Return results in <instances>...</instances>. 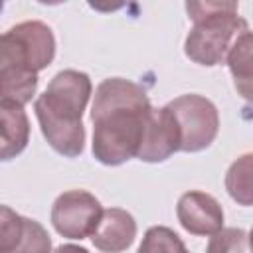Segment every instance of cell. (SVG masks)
I'll return each instance as SVG.
<instances>
[{
	"mask_svg": "<svg viewBox=\"0 0 253 253\" xmlns=\"http://www.w3.org/2000/svg\"><path fill=\"white\" fill-rule=\"evenodd\" d=\"M237 95L253 103V32H243L231 45L225 59Z\"/></svg>",
	"mask_w": 253,
	"mask_h": 253,
	"instance_id": "cell-12",
	"label": "cell"
},
{
	"mask_svg": "<svg viewBox=\"0 0 253 253\" xmlns=\"http://www.w3.org/2000/svg\"><path fill=\"white\" fill-rule=\"evenodd\" d=\"M93 93L85 71L61 69L38 95L34 111L47 144L65 158H77L85 148L83 111Z\"/></svg>",
	"mask_w": 253,
	"mask_h": 253,
	"instance_id": "cell-2",
	"label": "cell"
},
{
	"mask_svg": "<svg viewBox=\"0 0 253 253\" xmlns=\"http://www.w3.org/2000/svg\"><path fill=\"white\" fill-rule=\"evenodd\" d=\"M101 215V202L87 190H67L51 206V225L67 239L91 237Z\"/></svg>",
	"mask_w": 253,
	"mask_h": 253,
	"instance_id": "cell-6",
	"label": "cell"
},
{
	"mask_svg": "<svg viewBox=\"0 0 253 253\" xmlns=\"http://www.w3.org/2000/svg\"><path fill=\"white\" fill-rule=\"evenodd\" d=\"M136 253H190L180 235L166 225H152L146 229Z\"/></svg>",
	"mask_w": 253,
	"mask_h": 253,
	"instance_id": "cell-14",
	"label": "cell"
},
{
	"mask_svg": "<svg viewBox=\"0 0 253 253\" xmlns=\"http://www.w3.org/2000/svg\"><path fill=\"white\" fill-rule=\"evenodd\" d=\"M176 217L180 225L192 235L211 237L223 229V210L219 202L200 190H190L180 196L176 204Z\"/></svg>",
	"mask_w": 253,
	"mask_h": 253,
	"instance_id": "cell-9",
	"label": "cell"
},
{
	"mask_svg": "<svg viewBox=\"0 0 253 253\" xmlns=\"http://www.w3.org/2000/svg\"><path fill=\"white\" fill-rule=\"evenodd\" d=\"M223 184L235 204L253 206V152H245L229 164Z\"/></svg>",
	"mask_w": 253,
	"mask_h": 253,
	"instance_id": "cell-13",
	"label": "cell"
},
{
	"mask_svg": "<svg viewBox=\"0 0 253 253\" xmlns=\"http://www.w3.org/2000/svg\"><path fill=\"white\" fill-rule=\"evenodd\" d=\"M136 237V221L123 208L103 210L99 225L91 233L93 245L103 253H123Z\"/></svg>",
	"mask_w": 253,
	"mask_h": 253,
	"instance_id": "cell-10",
	"label": "cell"
},
{
	"mask_svg": "<svg viewBox=\"0 0 253 253\" xmlns=\"http://www.w3.org/2000/svg\"><path fill=\"white\" fill-rule=\"evenodd\" d=\"M152 109L146 91L128 79H103L93 95V156L105 166H121L140 148L144 123Z\"/></svg>",
	"mask_w": 253,
	"mask_h": 253,
	"instance_id": "cell-1",
	"label": "cell"
},
{
	"mask_svg": "<svg viewBox=\"0 0 253 253\" xmlns=\"http://www.w3.org/2000/svg\"><path fill=\"white\" fill-rule=\"evenodd\" d=\"M174 152H180L178 125L166 105L160 109L152 107L144 123V132L136 158L148 164H158L168 160Z\"/></svg>",
	"mask_w": 253,
	"mask_h": 253,
	"instance_id": "cell-8",
	"label": "cell"
},
{
	"mask_svg": "<svg viewBox=\"0 0 253 253\" xmlns=\"http://www.w3.org/2000/svg\"><path fill=\"white\" fill-rule=\"evenodd\" d=\"M0 121H2V148L0 156L4 162L22 154L30 142V121L20 105L0 103Z\"/></svg>",
	"mask_w": 253,
	"mask_h": 253,
	"instance_id": "cell-11",
	"label": "cell"
},
{
	"mask_svg": "<svg viewBox=\"0 0 253 253\" xmlns=\"http://www.w3.org/2000/svg\"><path fill=\"white\" fill-rule=\"evenodd\" d=\"M0 253H53L47 229L16 213L12 208H0Z\"/></svg>",
	"mask_w": 253,
	"mask_h": 253,
	"instance_id": "cell-7",
	"label": "cell"
},
{
	"mask_svg": "<svg viewBox=\"0 0 253 253\" xmlns=\"http://www.w3.org/2000/svg\"><path fill=\"white\" fill-rule=\"evenodd\" d=\"M249 241H251V247H253V229L249 231Z\"/></svg>",
	"mask_w": 253,
	"mask_h": 253,
	"instance_id": "cell-17",
	"label": "cell"
},
{
	"mask_svg": "<svg viewBox=\"0 0 253 253\" xmlns=\"http://www.w3.org/2000/svg\"><path fill=\"white\" fill-rule=\"evenodd\" d=\"M180 132V152H202L219 132L217 107L204 95L186 93L166 103Z\"/></svg>",
	"mask_w": 253,
	"mask_h": 253,
	"instance_id": "cell-5",
	"label": "cell"
},
{
	"mask_svg": "<svg viewBox=\"0 0 253 253\" xmlns=\"http://www.w3.org/2000/svg\"><path fill=\"white\" fill-rule=\"evenodd\" d=\"M53 253H89V249H85L81 245H73V243H63V245L55 247Z\"/></svg>",
	"mask_w": 253,
	"mask_h": 253,
	"instance_id": "cell-16",
	"label": "cell"
},
{
	"mask_svg": "<svg viewBox=\"0 0 253 253\" xmlns=\"http://www.w3.org/2000/svg\"><path fill=\"white\" fill-rule=\"evenodd\" d=\"M186 10L194 26L184 40V53L198 65L223 63L233 42L249 30L237 2H186Z\"/></svg>",
	"mask_w": 253,
	"mask_h": 253,
	"instance_id": "cell-4",
	"label": "cell"
},
{
	"mask_svg": "<svg viewBox=\"0 0 253 253\" xmlns=\"http://www.w3.org/2000/svg\"><path fill=\"white\" fill-rule=\"evenodd\" d=\"M55 57V36L40 20L12 26L0 38V103L24 107L38 91V73Z\"/></svg>",
	"mask_w": 253,
	"mask_h": 253,
	"instance_id": "cell-3",
	"label": "cell"
},
{
	"mask_svg": "<svg viewBox=\"0 0 253 253\" xmlns=\"http://www.w3.org/2000/svg\"><path fill=\"white\" fill-rule=\"evenodd\" d=\"M206 253H253V247L245 229L223 227L210 237Z\"/></svg>",
	"mask_w": 253,
	"mask_h": 253,
	"instance_id": "cell-15",
	"label": "cell"
}]
</instances>
